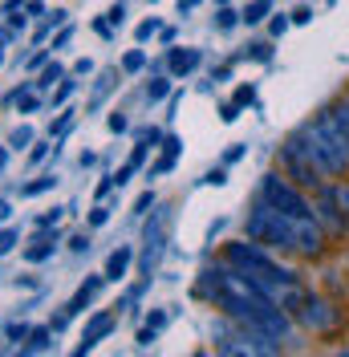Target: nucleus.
Returning <instances> with one entry per match:
<instances>
[{"mask_svg":"<svg viewBox=\"0 0 349 357\" xmlns=\"http://www.w3.org/2000/svg\"><path fill=\"white\" fill-rule=\"evenodd\" d=\"M207 280H211L216 305L228 312V317H236L248 329H260V333H268V337L288 333V317L281 312V305H276L272 296H264L240 268H211Z\"/></svg>","mask_w":349,"mask_h":357,"instance_id":"nucleus-1","label":"nucleus"},{"mask_svg":"<svg viewBox=\"0 0 349 357\" xmlns=\"http://www.w3.org/2000/svg\"><path fill=\"white\" fill-rule=\"evenodd\" d=\"M248 240L272 248H297V252H321V227L313 223V215H288L276 211L260 199V207L248 215Z\"/></svg>","mask_w":349,"mask_h":357,"instance_id":"nucleus-2","label":"nucleus"},{"mask_svg":"<svg viewBox=\"0 0 349 357\" xmlns=\"http://www.w3.org/2000/svg\"><path fill=\"white\" fill-rule=\"evenodd\" d=\"M301 138H305L309 155L317 158V167H321L325 175H341L349 167V134L341 130V122L329 110L321 114L317 122L301 126Z\"/></svg>","mask_w":349,"mask_h":357,"instance_id":"nucleus-3","label":"nucleus"},{"mask_svg":"<svg viewBox=\"0 0 349 357\" xmlns=\"http://www.w3.org/2000/svg\"><path fill=\"white\" fill-rule=\"evenodd\" d=\"M284 162H288V175L297 178V183H305V187H317L321 183V167H317V158L309 155L301 134L284 142Z\"/></svg>","mask_w":349,"mask_h":357,"instance_id":"nucleus-4","label":"nucleus"},{"mask_svg":"<svg viewBox=\"0 0 349 357\" xmlns=\"http://www.w3.org/2000/svg\"><path fill=\"white\" fill-rule=\"evenodd\" d=\"M260 199L268 203V207H276V211H288V215H313V211H309V203L301 199V195H297L281 175H268L260 183Z\"/></svg>","mask_w":349,"mask_h":357,"instance_id":"nucleus-5","label":"nucleus"},{"mask_svg":"<svg viewBox=\"0 0 349 357\" xmlns=\"http://www.w3.org/2000/svg\"><path fill=\"white\" fill-rule=\"evenodd\" d=\"M297 312H301V325L317 329V333H325V329H333V325H337V312L329 309V305L321 301V296H305Z\"/></svg>","mask_w":349,"mask_h":357,"instance_id":"nucleus-6","label":"nucleus"},{"mask_svg":"<svg viewBox=\"0 0 349 357\" xmlns=\"http://www.w3.org/2000/svg\"><path fill=\"white\" fill-rule=\"evenodd\" d=\"M158 256H163V215H154V223L147 227V252H142V272L147 276L154 272Z\"/></svg>","mask_w":349,"mask_h":357,"instance_id":"nucleus-7","label":"nucleus"},{"mask_svg":"<svg viewBox=\"0 0 349 357\" xmlns=\"http://www.w3.org/2000/svg\"><path fill=\"white\" fill-rule=\"evenodd\" d=\"M110 329H114V317H110V312H98V317H94V321L86 325V337H82V345H77V354L86 357L89 349H94V345H98V341H102V337L110 333Z\"/></svg>","mask_w":349,"mask_h":357,"instance_id":"nucleus-8","label":"nucleus"},{"mask_svg":"<svg viewBox=\"0 0 349 357\" xmlns=\"http://www.w3.org/2000/svg\"><path fill=\"white\" fill-rule=\"evenodd\" d=\"M317 215L325 220L329 231H346V220L337 215V191H321V203H317Z\"/></svg>","mask_w":349,"mask_h":357,"instance_id":"nucleus-9","label":"nucleus"},{"mask_svg":"<svg viewBox=\"0 0 349 357\" xmlns=\"http://www.w3.org/2000/svg\"><path fill=\"white\" fill-rule=\"evenodd\" d=\"M131 248L122 244L118 248V252H110V260H106V280H122V276H126V268H131Z\"/></svg>","mask_w":349,"mask_h":357,"instance_id":"nucleus-10","label":"nucleus"},{"mask_svg":"<svg viewBox=\"0 0 349 357\" xmlns=\"http://www.w3.org/2000/svg\"><path fill=\"white\" fill-rule=\"evenodd\" d=\"M98 284H102V276H89V280H86V284H82V289H77V296H73V301H69V317H73V312H82V309H86V301H89V296H94V292H98Z\"/></svg>","mask_w":349,"mask_h":357,"instance_id":"nucleus-11","label":"nucleus"},{"mask_svg":"<svg viewBox=\"0 0 349 357\" xmlns=\"http://www.w3.org/2000/svg\"><path fill=\"white\" fill-rule=\"evenodd\" d=\"M199 66V49H183V53H171V73H191Z\"/></svg>","mask_w":349,"mask_h":357,"instance_id":"nucleus-12","label":"nucleus"},{"mask_svg":"<svg viewBox=\"0 0 349 357\" xmlns=\"http://www.w3.org/2000/svg\"><path fill=\"white\" fill-rule=\"evenodd\" d=\"M49 256H53V240H37V244L24 252V260H29V264H41V260H49Z\"/></svg>","mask_w":349,"mask_h":357,"instance_id":"nucleus-13","label":"nucleus"},{"mask_svg":"<svg viewBox=\"0 0 349 357\" xmlns=\"http://www.w3.org/2000/svg\"><path fill=\"white\" fill-rule=\"evenodd\" d=\"M264 17H268V0H252V4L244 8V21H248V24L264 21Z\"/></svg>","mask_w":349,"mask_h":357,"instance_id":"nucleus-14","label":"nucleus"},{"mask_svg":"<svg viewBox=\"0 0 349 357\" xmlns=\"http://www.w3.org/2000/svg\"><path fill=\"white\" fill-rule=\"evenodd\" d=\"M240 21H244L240 13H232L228 4H219V17H216V24H219V29H236Z\"/></svg>","mask_w":349,"mask_h":357,"instance_id":"nucleus-15","label":"nucleus"},{"mask_svg":"<svg viewBox=\"0 0 349 357\" xmlns=\"http://www.w3.org/2000/svg\"><path fill=\"white\" fill-rule=\"evenodd\" d=\"M142 66H147V53H142V49H134V53L122 57V69H126V73H138Z\"/></svg>","mask_w":349,"mask_h":357,"instance_id":"nucleus-16","label":"nucleus"},{"mask_svg":"<svg viewBox=\"0 0 349 357\" xmlns=\"http://www.w3.org/2000/svg\"><path fill=\"white\" fill-rule=\"evenodd\" d=\"M61 77H66V69H61L57 61H53V66H45V73H41V82H37V86H41V89H49L53 82H61Z\"/></svg>","mask_w":349,"mask_h":357,"instance_id":"nucleus-17","label":"nucleus"},{"mask_svg":"<svg viewBox=\"0 0 349 357\" xmlns=\"http://www.w3.org/2000/svg\"><path fill=\"white\" fill-rule=\"evenodd\" d=\"M167 93H171V82H167V77H154L151 86H147V98H151V102H158V98H167Z\"/></svg>","mask_w":349,"mask_h":357,"instance_id":"nucleus-18","label":"nucleus"},{"mask_svg":"<svg viewBox=\"0 0 349 357\" xmlns=\"http://www.w3.org/2000/svg\"><path fill=\"white\" fill-rule=\"evenodd\" d=\"M49 337H53V329H33L29 333V349L37 354V349H49Z\"/></svg>","mask_w":349,"mask_h":357,"instance_id":"nucleus-19","label":"nucleus"},{"mask_svg":"<svg viewBox=\"0 0 349 357\" xmlns=\"http://www.w3.org/2000/svg\"><path fill=\"white\" fill-rule=\"evenodd\" d=\"M53 183H57V178H53V175H45V178H37V183H29V187H21V195H41V191H49Z\"/></svg>","mask_w":349,"mask_h":357,"instance_id":"nucleus-20","label":"nucleus"},{"mask_svg":"<svg viewBox=\"0 0 349 357\" xmlns=\"http://www.w3.org/2000/svg\"><path fill=\"white\" fill-rule=\"evenodd\" d=\"M29 142H33V130H29V126H17V130H13V138H8V146H17V151H21V146H29Z\"/></svg>","mask_w":349,"mask_h":357,"instance_id":"nucleus-21","label":"nucleus"},{"mask_svg":"<svg viewBox=\"0 0 349 357\" xmlns=\"http://www.w3.org/2000/svg\"><path fill=\"white\" fill-rule=\"evenodd\" d=\"M154 33H163V24H158V21H142V24H138V41H151Z\"/></svg>","mask_w":349,"mask_h":357,"instance_id":"nucleus-22","label":"nucleus"},{"mask_svg":"<svg viewBox=\"0 0 349 357\" xmlns=\"http://www.w3.org/2000/svg\"><path fill=\"white\" fill-rule=\"evenodd\" d=\"M252 98H256V89H252V86L236 89V106H240V110H244V106H252Z\"/></svg>","mask_w":349,"mask_h":357,"instance_id":"nucleus-23","label":"nucleus"},{"mask_svg":"<svg viewBox=\"0 0 349 357\" xmlns=\"http://www.w3.org/2000/svg\"><path fill=\"white\" fill-rule=\"evenodd\" d=\"M13 244H17V231H13V227H4V231H0V256H4V252H13Z\"/></svg>","mask_w":349,"mask_h":357,"instance_id":"nucleus-24","label":"nucleus"},{"mask_svg":"<svg viewBox=\"0 0 349 357\" xmlns=\"http://www.w3.org/2000/svg\"><path fill=\"white\" fill-rule=\"evenodd\" d=\"M329 114H333V118L341 122V130L349 134V102H346V106H333V110H329Z\"/></svg>","mask_w":349,"mask_h":357,"instance_id":"nucleus-25","label":"nucleus"},{"mask_svg":"<svg viewBox=\"0 0 349 357\" xmlns=\"http://www.w3.org/2000/svg\"><path fill=\"white\" fill-rule=\"evenodd\" d=\"M17 102H21V110H24V114L37 110V93H29V89H24V93H17Z\"/></svg>","mask_w":349,"mask_h":357,"instance_id":"nucleus-26","label":"nucleus"},{"mask_svg":"<svg viewBox=\"0 0 349 357\" xmlns=\"http://www.w3.org/2000/svg\"><path fill=\"white\" fill-rule=\"evenodd\" d=\"M171 167H174V155H163L158 162H154V171H151V175H167Z\"/></svg>","mask_w":349,"mask_h":357,"instance_id":"nucleus-27","label":"nucleus"},{"mask_svg":"<svg viewBox=\"0 0 349 357\" xmlns=\"http://www.w3.org/2000/svg\"><path fill=\"white\" fill-rule=\"evenodd\" d=\"M69 93H73V82H61V86H57V93H53V106H61Z\"/></svg>","mask_w":349,"mask_h":357,"instance_id":"nucleus-28","label":"nucleus"},{"mask_svg":"<svg viewBox=\"0 0 349 357\" xmlns=\"http://www.w3.org/2000/svg\"><path fill=\"white\" fill-rule=\"evenodd\" d=\"M106 21L110 24H122V21H126V8H122V4H114V8L106 13Z\"/></svg>","mask_w":349,"mask_h":357,"instance_id":"nucleus-29","label":"nucleus"},{"mask_svg":"<svg viewBox=\"0 0 349 357\" xmlns=\"http://www.w3.org/2000/svg\"><path fill=\"white\" fill-rule=\"evenodd\" d=\"M106 220H110V207H94V215H89V223H94V227H102Z\"/></svg>","mask_w":349,"mask_h":357,"instance_id":"nucleus-30","label":"nucleus"},{"mask_svg":"<svg viewBox=\"0 0 349 357\" xmlns=\"http://www.w3.org/2000/svg\"><path fill=\"white\" fill-rule=\"evenodd\" d=\"M33 333V329H29V325H8V337H13V341H24V337Z\"/></svg>","mask_w":349,"mask_h":357,"instance_id":"nucleus-31","label":"nucleus"},{"mask_svg":"<svg viewBox=\"0 0 349 357\" xmlns=\"http://www.w3.org/2000/svg\"><path fill=\"white\" fill-rule=\"evenodd\" d=\"M219 118H223V122H236V118H240V106H236V102H228V106H223V114H219Z\"/></svg>","mask_w":349,"mask_h":357,"instance_id":"nucleus-32","label":"nucleus"},{"mask_svg":"<svg viewBox=\"0 0 349 357\" xmlns=\"http://www.w3.org/2000/svg\"><path fill=\"white\" fill-rule=\"evenodd\" d=\"M292 21H297V24H309V21H313V8H309V4H305V8H297V13H292Z\"/></svg>","mask_w":349,"mask_h":357,"instance_id":"nucleus-33","label":"nucleus"},{"mask_svg":"<svg viewBox=\"0 0 349 357\" xmlns=\"http://www.w3.org/2000/svg\"><path fill=\"white\" fill-rule=\"evenodd\" d=\"M110 130L122 134V130H126V118H122V114H110Z\"/></svg>","mask_w":349,"mask_h":357,"instance_id":"nucleus-34","label":"nucleus"},{"mask_svg":"<svg viewBox=\"0 0 349 357\" xmlns=\"http://www.w3.org/2000/svg\"><path fill=\"white\" fill-rule=\"evenodd\" d=\"M252 57H256V61H268V57H272V49H268V45H252Z\"/></svg>","mask_w":349,"mask_h":357,"instance_id":"nucleus-35","label":"nucleus"},{"mask_svg":"<svg viewBox=\"0 0 349 357\" xmlns=\"http://www.w3.org/2000/svg\"><path fill=\"white\" fill-rule=\"evenodd\" d=\"M163 151H167V155H179V151H183V142H179V138H163Z\"/></svg>","mask_w":349,"mask_h":357,"instance_id":"nucleus-36","label":"nucleus"},{"mask_svg":"<svg viewBox=\"0 0 349 357\" xmlns=\"http://www.w3.org/2000/svg\"><path fill=\"white\" fill-rule=\"evenodd\" d=\"M284 29H288V17H284V13H281V17H276V21H272V37H281Z\"/></svg>","mask_w":349,"mask_h":357,"instance_id":"nucleus-37","label":"nucleus"},{"mask_svg":"<svg viewBox=\"0 0 349 357\" xmlns=\"http://www.w3.org/2000/svg\"><path fill=\"white\" fill-rule=\"evenodd\" d=\"M236 158H244V142H236V146H232V151L223 155V162H236Z\"/></svg>","mask_w":349,"mask_h":357,"instance_id":"nucleus-38","label":"nucleus"},{"mask_svg":"<svg viewBox=\"0 0 349 357\" xmlns=\"http://www.w3.org/2000/svg\"><path fill=\"white\" fill-rule=\"evenodd\" d=\"M69 248H73V252H86L89 240H86V236H73V240H69Z\"/></svg>","mask_w":349,"mask_h":357,"instance_id":"nucleus-39","label":"nucleus"},{"mask_svg":"<svg viewBox=\"0 0 349 357\" xmlns=\"http://www.w3.org/2000/svg\"><path fill=\"white\" fill-rule=\"evenodd\" d=\"M154 333H158V329H151V325H147V329L138 333V345H151V341H154Z\"/></svg>","mask_w":349,"mask_h":357,"instance_id":"nucleus-40","label":"nucleus"},{"mask_svg":"<svg viewBox=\"0 0 349 357\" xmlns=\"http://www.w3.org/2000/svg\"><path fill=\"white\" fill-rule=\"evenodd\" d=\"M69 122H73V118H69V114H61V118H57V126H53V134H66Z\"/></svg>","mask_w":349,"mask_h":357,"instance_id":"nucleus-41","label":"nucleus"},{"mask_svg":"<svg viewBox=\"0 0 349 357\" xmlns=\"http://www.w3.org/2000/svg\"><path fill=\"white\" fill-rule=\"evenodd\" d=\"M203 0H179V13H195Z\"/></svg>","mask_w":349,"mask_h":357,"instance_id":"nucleus-42","label":"nucleus"},{"mask_svg":"<svg viewBox=\"0 0 349 357\" xmlns=\"http://www.w3.org/2000/svg\"><path fill=\"white\" fill-rule=\"evenodd\" d=\"M151 203H154V195H151V191H147V195H142V199L134 203V211H147V207H151Z\"/></svg>","mask_w":349,"mask_h":357,"instance_id":"nucleus-43","label":"nucleus"},{"mask_svg":"<svg viewBox=\"0 0 349 357\" xmlns=\"http://www.w3.org/2000/svg\"><path fill=\"white\" fill-rule=\"evenodd\" d=\"M45 155H49V146H33V151H29V158H33V162H41Z\"/></svg>","mask_w":349,"mask_h":357,"instance_id":"nucleus-44","label":"nucleus"},{"mask_svg":"<svg viewBox=\"0 0 349 357\" xmlns=\"http://www.w3.org/2000/svg\"><path fill=\"white\" fill-rule=\"evenodd\" d=\"M69 37H73V29H69V24H66V29H61V33H57V41H53V49H57V45H66Z\"/></svg>","mask_w":349,"mask_h":357,"instance_id":"nucleus-45","label":"nucleus"},{"mask_svg":"<svg viewBox=\"0 0 349 357\" xmlns=\"http://www.w3.org/2000/svg\"><path fill=\"white\" fill-rule=\"evenodd\" d=\"M207 183H216V187H223V183H228V175H223V171H211V175H207Z\"/></svg>","mask_w":349,"mask_h":357,"instance_id":"nucleus-46","label":"nucleus"},{"mask_svg":"<svg viewBox=\"0 0 349 357\" xmlns=\"http://www.w3.org/2000/svg\"><path fill=\"white\" fill-rule=\"evenodd\" d=\"M8 215H13V207H8V199H0V223L8 220Z\"/></svg>","mask_w":349,"mask_h":357,"instance_id":"nucleus-47","label":"nucleus"},{"mask_svg":"<svg viewBox=\"0 0 349 357\" xmlns=\"http://www.w3.org/2000/svg\"><path fill=\"white\" fill-rule=\"evenodd\" d=\"M337 203H341V207H349V191H337Z\"/></svg>","mask_w":349,"mask_h":357,"instance_id":"nucleus-48","label":"nucleus"},{"mask_svg":"<svg viewBox=\"0 0 349 357\" xmlns=\"http://www.w3.org/2000/svg\"><path fill=\"white\" fill-rule=\"evenodd\" d=\"M4 162H8V151H4V146H0V167H4Z\"/></svg>","mask_w":349,"mask_h":357,"instance_id":"nucleus-49","label":"nucleus"},{"mask_svg":"<svg viewBox=\"0 0 349 357\" xmlns=\"http://www.w3.org/2000/svg\"><path fill=\"white\" fill-rule=\"evenodd\" d=\"M219 4H228V0H219Z\"/></svg>","mask_w":349,"mask_h":357,"instance_id":"nucleus-50","label":"nucleus"}]
</instances>
